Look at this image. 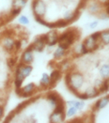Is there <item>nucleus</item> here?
<instances>
[{
    "label": "nucleus",
    "mask_w": 109,
    "mask_h": 123,
    "mask_svg": "<svg viewBox=\"0 0 109 123\" xmlns=\"http://www.w3.org/2000/svg\"><path fill=\"white\" fill-rule=\"evenodd\" d=\"M61 78V71L60 70H54L52 71L50 74V79H51V84L49 86V88H52L53 86H56V84L58 82Z\"/></svg>",
    "instance_id": "obj_11"
},
{
    "label": "nucleus",
    "mask_w": 109,
    "mask_h": 123,
    "mask_svg": "<svg viewBox=\"0 0 109 123\" xmlns=\"http://www.w3.org/2000/svg\"><path fill=\"white\" fill-rule=\"evenodd\" d=\"M100 41L104 44L108 45L109 44V29L103 31H100Z\"/></svg>",
    "instance_id": "obj_18"
},
{
    "label": "nucleus",
    "mask_w": 109,
    "mask_h": 123,
    "mask_svg": "<svg viewBox=\"0 0 109 123\" xmlns=\"http://www.w3.org/2000/svg\"><path fill=\"white\" fill-rule=\"evenodd\" d=\"M19 23H20L21 25H29V19L26 16V15H21L20 17H19Z\"/></svg>",
    "instance_id": "obj_29"
},
{
    "label": "nucleus",
    "mask_w": 109,
    "mask_h": 123,
    "mask_svg": "<svg viewBox=\"0 0 109 123\" xmlns=\"http://www.w3.org/2000/svg\"><path fill=\"white\" fill-rule=\"evenodd\" d=\"M22 41H15L14 42V53L20 51V49L22 48Z\"/></svg>",
    "instance_id": "obj_31"
},
{
    "label": "nucleus",
    "mask_w": 109,
    "mask_h": 123,
    "mask_svg": "<svg viewBox=\"0 0 109 123\" xmlns=\"http://www.w3.org/2000/svg\"><path fill=\"white\" fill-rule=\"evenodd\" d=\"M85 94L88 96V98L90 99V98H95L97 97L100 94V91L95 87V86H89L86 89L85 91Z\"/></svg>",
    "instance_id": "obj_17"
},
{
    "label": "nucleus",
    "mask_w": 109,
    "mask_h": 123,
    "mask_svg": "<svg viewBox=\"0 0 109 123\" xmlns=\"http://www.w3.org/2000/svg\"><path fill=\"white\" fill-rule=\"evenodd\" d=\"M109 103V96H105V97H103L101 98L100 100L97 101V103H95V109L96 110H101V109H103L105 108Z\"/></svg>",
    "instance_id": "obj_15"
},
{
    "label": "nucleus",
    "mask_w": 109,
    "mask_h": 123,
    "mask_svg": "<svg viewBox=\"0 0 109 123\" xmlns=\"http://www.w3.org/2000/svg\"><path fill=\"white\" fill-rule=\"evenodd\" d=\"M68 104L70 106H74L76 107L78 110H82L85 106V103H83V101H69L68 102Z\"/></svg>",
    "instance_id": "obj_21"
},
{
    "label": "nucleus",
    "mask_w": 109,
    "mask_h": 123,
    "mask_svg": "<svg viewBox=\"0 0 109 123\" xmlns=\"http://www.w3.org/2000/svg\"><path fill=\"white\" fill-rule=\"evenodd\" d=\"M34 60V55H33V49L29 45L25 51L23 52L21 55V62L23 64H31Z\"/></svg>",
    "instance_id": "obj_7"
},
{
    "label": "nucleus",
    "mask_w": 109,
    "mask_h": 123,
    "mask_svg": "<svg viewBox=\"0 0 109 123\" xmlns=\"http://www.w3.org/2000/svg\"><path fill=\"white\" fill-rule=\"evenodd\" d=\"M4 116V106H0V120Z\"/></svg>",
    "instance_id": "obj_35"
},
{
    "label": "nucleus",
    "mask_w": 109,
    "mask_h": 123,
    "mask_svg": "<svg viewBox=\"0 0 109 123\" xmlns=\"http://www.w3.org/2000/svg\"><path fill=\"white\" fill-rule=\"evenodd\" d=\"M45 35H46V45H48L49 47H53L56 44H58L59 35H58V33L57 31L51 30Z\"/></svg>",
    "instance_id": "obj_8"
},
{
    "label": "nucleus",
    "mask_w": 109,
    "mask_h": 123,
    "mask_svg": "<svg viewBox=\"0 0 109 123\" xmlns=\"http://www.w3.org/2000/svg\"><path fill=\"white\" fill-rule=\"evenodd\" d=\"M51 84V79H50V75L46 72H43L42 75H41V78L40 80V85L42 87H45V88H49V86Z\"/></svg>",
    "instance_id": "obj_16"
},
{
    "label": "nucleus",
    "mask_w": 109,
    "mask_h": 123,
    "mask_svg": "<svg viewBox=\"0 0 109 123\" xmlns=\"http://www.w3.org/2000/svg\"><path fill=\"white\" fill-rule=\"evenodd\" d=\"M32 10L34 12V16L43 17L46 13V4L42 0H34L32 3Z\"/></svg>",
    "instance_id": "obj_5"
},
{
    "label": "nucleus",
    "mask_w": 109,
    "mask_h": 123,
    "mask_svg": "<svg viewBox=\"0 0 109 123\" xmlns=\"http://www.w3.org/2000/svg\"><path fill=\"white\" fill-rule=\"evenodd\" d=\"M66 53H67V49H65L63 46L58 44V46L57 47V49L54 52V58L57 60L61 59L62 57H64L66 55Z\"/></svg>",
    "instance_id": "obj_14"
},
{
    "label": "nucleus",
    "mask_w": 109,
    "mask_h": 123,
    "mask_svg": "<svg viewBox=\"0 0 109 123\" xmlns=\"http://www.w3.org/2000/svg\"><path fill=\"white\" fill-rule=\"evenodd\" d=\"M108 5H109V2H108Z\"/></svg>",
    "instance_id": "obj_36"
},
{
    "label": "nucleus",
    "mask_w": 109,
    "mask_h": 123,
    "mask_svg": "<svg viewBox=\"0 0 109 123\" xmlns=\"http://www.w3.org/2000/svg\"><path fill=\"white\" fill-rule=\"evenodd\" d=\"M77 111H78V109L76 107L70 106V108L67 110V112H66V117H74L77 114Z\"/></svg>",
    "instance_id": "obj_24"
},
{
    "label": "nucleus",
    "mask_w": 109,
    "mask_h": 123,
    "mask_svg": "<svg viewBox=\"0 0 109 123\" xmlns=\"http://www.w3.org/2000/svg\"><path fill=\"white\" fill-rule=\"evenodd\" d=\"M100 74L103 79H109V64H103L100 68Z\"/></svg>",
    "instance_id": "obj_20"
},
{
    "label": "nucleus",
    "mask_w": 109,
    "mask_h": 123,
    "mask_svg": "<svg viewBox=\"0 0 109 123\" xmlns=\"http://www.w3.org/2000/svg\"><path fill=\"white\" fill-rule=\"evenodd\" d=\"M14 42L15 41L10 37V36H6L2 41L4 49L9 53H14Z\"/></svg>",
    "instance_id": "obj_9"
},
{
    "label": "nucleus",
    "mask_w": 109,
    "mask_h": 123,
    "mask_svg": "<svg viewBox=\"0 0 109 123\" xmlns=\"http://www.w3.org/2000/svg\"><path fill=\"white\" fill-rule=\"evenodd\" d=\"M73 53H74L76 55H84L88 54L89 52L86 50V48L84 47L83 43H79V44H77V45L74 47Z\"/></svg>",
    "instance_id": "obj_19"
},
{
    "label": "nucleus",
    "mask_w": 109,
    "mask_h": 123,
    "mask_svg": "<svg viewBox=\"0 0 109 123\" xmlns=\"http://www.w3.org/2000/svg\"><path fill=\"white\" fill-rule=\"evenodd\" d=\"M82 43L89 53L96 51L100 46V31L89 35V37H87L84 40Z\"/></svg>",
    "instance_id": "obj_3"
},
{
    "label": "nucleus",
    "mask_w": 109,
    "mask_h": 123,
    "mask_svg": "<svg viewBox=\"0 0 109 123\" xmlns=\"http://www.w3.org/2000/svg\"><path fill=\"white\" fill-rule=\"evenodd\" d=\"M79 16V11H72V10H67L63 15V20L66 21L68 24L75 21V19Z\"/></svg>",
    "instance_id": "obj_12"
},
{
    "label": "nucleus",
    "mask_w": 109,
    "mask_h": 123,
    "mask_svg": "<svg viewBox=\"0 0 109 123\" xmlns=\"http://www.w3.org/2000/svg\"><path fill=\"white\" fill-rule=\"evenodd\" d=\"M53 24V28H61V27H65L67 26L69 24L64 20H58L56 23H52Z\"/></svg>",
    "instance_id": "obj_25"
},
{
    "label": "nucleus",
    "mask_w": 109,
    "mask_h": 123,
    "mask_svg": "<svg viewBox=\"0 0 109 123\" xmlns=\"http://www.w3.org/2000/svg\"><path fill=\"white\" fill-rule=\"evenodd\" d=\"M7 64H8V66H9L10 68H13V67H15V66L17 65V57H16V56H13V57H10V58H8V60H7Z\"/></svg>",
    "instance_id": "obj_28"
},
{
    "label": "nucleus",
    "mask_w": 109,
    "mask_h": 123,
    "mask_svg": "<svg viewBox=\"0 0 109 123\" xmlns=\"http://www.w3.org/2000/svg\"><path fill=\"white\" fill-rule=\"evenodd\" d=\"M20 9H16V8H12V10H10V15H11V17H15V16H17V15H19L21 12Z\"/></svg>",
    "instance_id": "obj_32"
},
{
    "label": "nucleus",
    "mask_w": 109,
    "mask_h": 123,
    "mask_svg": "<svg viewBox=\"0 0 109 123\" xmlns=\"http://www.w3.org/2000/svg\"><path fill=\"white\" fill-rule=\"evenodd\" d=\"M66 84L69 89L75 95L78 93V90L83 86L85 83V78L82 73L78 72H68L66 75Z\"/></svg>",
    "instance_id": "obj_1"
},
{
    "label": "nucleus",
    "mask_w": 109,
    "mask_h": 123,
    "mask_svg": "<svg viewBox=\"0 0 109 123\" xmlns=\"http://www.w3.org/2000/svg\"><path fill=\"white\" fill-rule=\"evenodd\" d=\"M16 115H17V113H16L14 110H13L12 112H10V115H9V116L7 117V118L5 119V122H10V121L13 119V117H15V116H16Z\"/></svg>",
    "instance_id": "obj_30"
},
{
    "label": "nucleus",
    "mask_w": 109,
    "mask_h": 123,
    "mask_svg": "<svg viewBox=\"0 0 109 123\" xmlns=\"http://www.w3.org/2000/svg\"><path fill=\"white\" fill-rule=\"evenodd\" d=\"M98 25H99V22H98V21H94V22H92V23H90V24H89V28L93 29V28L97 27V26H98Z\"/></svg>",
    "instance_id": "obj_34"
},
{
    "label": "nucleus",
    "mask_w": 109,
    "mask_h": 123,
    "mask_svg": "<svg viewBox=\"0 0 109 123\" xmlns=\"http://www.w3.org/2000/svg\"><path fill=\"white\" fill-rule=\"evenodd\" d=\"M88 10H89V11L90 12V13H97L100 10L99 4H98V3H96V2H93V3L89 4Z\"/></svg>",
    "instance_id": "obj_23"
},
{
    "label": "nucleus",
    "mask_w": 109,
    "mask_h": 123,
    "mask_svg": "<svg viewBox=\"0 0 109 123\" xmlns=\"http://www.w3.org/2000/svg\"><path fill=\"white\" fill-rule=\"evenodd\" d=\"M33 51L42 52L46 46V35H41L40 37L36 38L32 44H30Z\"/></svg>",
    "instance_id": "obj_6"
},
{
    "label": "nucleus",
    "mask_w": 109,
    "mask_h": 123,
    "mask_svg": "<svg viewBox=\"0 0 109 123\" xmlns=\"http://www.w3.org/2000/svg\"><path fill=\"white\" fill-rule=\"evenodd\" d=\"M26 1L27 0H13V2H12V8H16V9L22 10L26 6Z\"/></svg>",
    "instance_id": "obj_22"
},
{
    "label": "nucleus",
    "mask_w": 109,
    "mask_h": 123,
    "mask_svg": "<svg viewBox=\"0 0 109 123\" xmlns=\"http://www.w3.org/2000/svg\"><path fill=\"white\" fill-rule=\"evenodd\" d=\"M77 39H79V32L74 28H71L59 35L58 43L68 50Z\"/></svg>",
    "instance_id": "obj_2"
},
{
    "label": "nucleus",
    "mask_w": 109,
    "mask_h": 123,
    "mask_svg": "<svg viewBox=\"0 0 109 123\" xmlns=\"http://www.w3.org/2000/svg\"><path fill=\"white\" fill-rule=\"evenodd\" d=\"M65 117H66L65 112H56V111H53V113L51 114V116H50L49 119L50 122L59 123L63 122L65 120Z\"/></svg>",
    "instance_id": "obj_10"
},
{
    "label": "nucleus",
    "mask_w": 109,
    "mask_h": 123,
    "mask_svg": "<svg viewBox=\"0 0 109 123\" xmlns=\"http://www.w3.org/2000/svg\"><path fill=\"white\" fill-rule=\"evenodd\" d=\"M108 90H109V81L108 79H104L103 85H102V86H101V88L99 89V91L100 93H105L107 92Z\"/></svg>",
    "instance_id": "obj_27"
},
{
    "label": "nucleus",
    "mask_w": 109,
    "mask_h": 123,
    "mask_svg": "<svg viewBox=\"0 0 109 123\" xmlns=\"http://www.w3.org/2000/svg\"><path fill=\"white\" fill-rule=\"evenodd\" d=\"M30 103V101H26V102H23V103H21L20 104H18V106L14 109V111L16 112L17 114H19L21 111H23L28 104Z\"/></svg>",
    "instance_id": "obj_26"
},
{
    "label": "nucleus",
    "mask_w": 109,
    "mask_h": 123,
    "mask_svg": "<svg viewBox=\"0 0 109 123\" xmlns=\"http://www.w3.org/2000/svg\"><path fill=\"white\" fill-rule=\"evenodd\" d=\"M103 80L96 79V80H95V83H94V86L99 90L100 88H101V86H102V85H103Z\"/></svg>",
    "instance_id": "obj_33"
},
{
    "label": "nucleus",
    "mask_w": 109,
    "mask_h": 123,
    "mask_svg": "<svg viewBox=\"0 0 109 123\" xmlns=\"http://www.w3.org/2000/svg\"><path fill=\"white\" fill-rule=\"evenodd\" d=\"M37 89V86L34 83H29L27 85H26L25 86L21 87V88H15V92L17 95H19L21 97H30L32 96L34 92L36 91Z\"/></svg>",
    "instance_id": "obj_4"
},
{
    "label": "nucleus",
    "mask_w": 109,
    "mask_h": 123,
    "mask_svg": "<svg viewBox=\"0 0 109 123\" xmlns=\"http://www.w3.org/2000/svg\"><path fill=\"white\" fill-rule=\"evenodd\" d=\"M46 98H47V100L49 101L50 104H51L53 107H55V106H56L58 103H59L60 102H62V101H63L58 94L54 93V92L48 93Z\"/></svg>",
    "instance_id": "obj_13"
}]
</instances>
